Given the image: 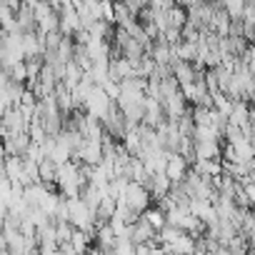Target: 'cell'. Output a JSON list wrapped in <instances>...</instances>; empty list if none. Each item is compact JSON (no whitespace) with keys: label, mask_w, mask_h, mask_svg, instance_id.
Here are the masks:
<instances>
[{"label":"cell","mask_w":255,"mask_h":255,"mask_svg":"<svg viewBox=\"0 0 255 255\" xmlns=\"http://www.w3.org/2000/svg\"><path fill=\"white\" fill-rule=\"evenodd\" d=\"M190 170L198 173V175H203V178H215V175L223 173L220 160H193L190 163Z\"/></svg>","instance_id":"12"},{"label":"cell","mask_w":255,"mask_h":255,"mask_svg":"<svg viewBox=\"0 0 255 255\" xmlns=\"http://www.w3.org/2000/svg\"><path fill=\"white\" fill-rule=\"evenodd\" d=\"M185 23H188L185 8H180L178 3H173V5H168V8H165V25H168V28H173V30H180Z\"/></svg>","instance_id":"11"},{"label":"cell","mask_w":255,"mask_h":255,"mask_svg":"<svg viewBox=\"0 0 255 255\" xmlns=\"http://www.w3.org/2000/svg\"><path fill=\"white\" fill-rule=\"evenodd\" d=\"M253 120V110H250V103L245 100H238L233 103L230 113H228V125H235V128H243Z\"/></svg>","instance_id":"7"},{"label":"cell","mask_w":255,"mask_h":255,"mask_svg":"<svg viewBox=\"0 0 255 255\" xmlns=\"http://www.w3.org/2000/svg\"><path fill=\"white\" fill-rule=\"evenodd\" d=\"M153 238H155V230L138 215V220L130 223V240H133V243H150Z\"/></svg>","instance_id":"9"},{"label":"cell","mask_w":255,"mask_h":255,"mask_svg":"<svg viewBox=\"0 0 255 255\" xmlns=\"http://www.w3.org/2000/svg\"><path fill=\"white\" fill-rule=\"evenodd\" d=\"M70 235H73V225L70 223H55V245L70 243Z\"/></svg>","instance_id":"15"},{"label":"cell","mask_w":255,"mask_h":255,"mask_svg":"<svg viewBox=\"0 0 255 255\" xmlns=\"http://www.w3.org/2000/svg\"><path fill=\"white\" fill-rule=\"evenodd\" d=\"M20 50H23V60L40 58L43 55V38L38 33H20Z\"/></svg>","instance_id":"5"},{"label":"cell","mask_w":255,"mask_h":255,"mask_svg":"<svg viewBox=\"0 0 255 255\" xmlns=\"http://www.w3.org/2000/svg\"><path fill=\"white\" fill-rule=\"evenodd\" d=\"M118 200V198H115ZM120 200L128 205V208H130L133 213H143L145 208H150L153 205V198H150V193H148V188H143L140 183H128L125 185V190H123V195H120Z\"/></svg>","instance_id":"1"},{"label":"cell","mask_w":255,"mask_h":255,"mask_svg":"<svg viewBox=\"0 0 255 255\" xmlns=\"http://www.w3.org/2000/svg\"><path fill=\"white\" fill-rule=\"evenodd\" d=\"M28 130V120L23 118V113L18 108H8L5 115L0 118V140H8L18 133H25Z\"/></svg>","instance_id":"2"},{"label":"cell","mask_w":255,"mask_h":255,"mask_svg":"<svg viewBox=\"0 0 255 255\" xmlns=\"http://www.w3.org/2000/svg\"><path fill=\"white\" fill-rule=\"evenodd\" d=\"M38 178H40V185H45L48 190H55V178H58V165L48 158H43L38 163Z\"/></svg>","instance_id":"8"},{"label":"cell","mask_w":255,"mask_h":255,"mask_svg":"<svg viewBox=\"0 0 255 255\" xmlns=\"http://www.w3.org/2000/svg\"><path fill=\"white\" fill-rule=\"evenodd\" d=\"M25 160H33V163H40L43 158H45V153H43V145H38V143H30L28 148H25V155H23Z\"/></svg>","instance_id":"16"},{"label":"cell","mask_w":255,"mask_h":255,"mask_svg":"<svg viewBox=\"0 0 255 255\" xmlns=\"http://www.w3.org/2000/svg\"><path fill=\"white\" fill-rule=\"evenodd\" d=\"M110 105H113V100L103 93V88H100V85H93V88H90V93L85 95L83 110H85L88 115H93V118L103 120V118H105V113L110 110Z\"/></svg>","instance_id":"3"},{"label":"cell","mask_w":255,"mask_h":255,"mask_svg":"<svg viewBox=\"0 0 255 255\" xmlns=\"http://www.w3.org/2000/svg\"><path fill=\"white\" fill-rule=\"evenodd\" d=\"M220 138L218 140H200V143H193V155L195 160H220Z\"/></svg>","instance_id":"6"},{"label":"cell","mask_w":255,"mask_h":255,"mask_svg":"<svg viewBox=\"0 0 255 255\" xmlns=\"http://www.w3.org/2000/svg\"><path fill=\"white\" fill-rule=\"evenodd\" d=\"M100 88H103V93H105L113 103L118 100V95H120V85H118L115 80H110V78H108V80H103V83H100Z\"/></svg>","instance_id":"17"},{"label":"cell","mask_w":255,"mask_h":255,"mask_svg":"<svg viewBox=\"0 0 255 255\" xmlns=\"http://www.w3.org/2000/svg\"><path fill=\"white\" fill-rule=\"evenodd\" d=\"M140 218H143V220H145V223H148V225H150V228L155 230V233H158V230H160V228L165 225V213H163V210H158L155 205L145 208V210L140 213Z\"/></svg>","instance_id":"13"},{"label":"cell","mask_w":255,"mask_h":255,"mask_svg":"<svg viewBox=\"0 0 255 255\" xmlns=\"http://www.w3.org/2000/svg\"><path fill=\"white\" fill-rule=\"evenodd\" d=\"M188 160L183 158V155H178V153H170L168 155V160H165V168H163V173H165V178L170 180V183H180L183 180V175L188 173Z\"/></svg>","instance_id":"4"},{"label":"cell","mask_w":255,"mask_h":255,"mask_svg":"<svg viewBox=\"0 0 255 255\" xmlns=\"http://www.w3.org/2000/svg\"><path fill=\"white\" fill-rule=\"evenodd\" d=\"M75 253H83L85 255V250L93 245V238L88 235V233H83V230H78V228H73V235H70V243H68Z\"/></svg>","instance_id":"14"},{"label":"cell","mask_w":255,"mask_h":255,"mask_svg":"<svg viewBox=\"0 0 255 255\" xmlns=\"http://www.w3.org/2000/svg\"><path fill=\"white\" fill-rule=\"evenodd\" d=\"M23 90H25V85H23V83H13V80H8V85H5L3 90H0V100H3L8 108H18Z\"/></svg>","instance_id":"10"}]
</instances>
